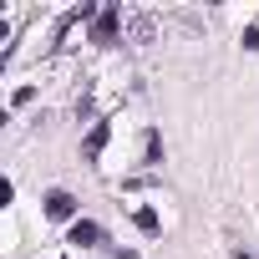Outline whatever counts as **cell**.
Listing matches in <instances>:
<instances>
[{
    "instance_id": "obj_1",
    "label": "cell",
    "mask_w": 259,
    "mask_h": 259,
    "mask_svg": "<svg viewBox=\"0 0 259 259\" xmlns=\"http://www.w3.org/2000/svg\"><path fill=\"white\" fill-rule=\"evenodd\" d=\"M117 6H107V11H97V21H92V41H102V46H112L117 41Z\"/></svg>"
},
{
    "instance_id": "obj_2",
    "label": "cell",
    "mask_w": 259,
    "mask_h": 259,
    "mask_svg": "<svg viewBox=\"0 0 259 259\" xmlns=\"http://www.w3.org/2000/svg\"><path fill=\"white\" fill-rule=\"evenodd\" d=\"M46 213H51V219H71V213H76V198H71L66 188H51V193H46Z\"/></svg>"
},
{
    "instance_id": "obj_3",
    "label": "cell",
    "mask_w": 259,
    "mask_h": 259,
    "mask_svg": "<svg viewBox=\"0 0 259 259\" xmlns=\"http://www.w3.org/2000/svg\"><path fill=\"white\" fill-rule=\"evenodd\" d=\"M107 138H112V127H107V122H97L92 133H87V143H81V153H87V158H102V148H107Z\"/></svg>"
},
{
    "instance_id": "obj_4",
    "label": "cell",
    "mask_w": 259,
    "mask_h": 259,
    "mask_svg": "<svg viewBox=\"0 0 259 259\" xmlns=\"http://www.w3.org/2000/svg\"><path fill=\"white\" fill-rule=\"evenodd\" d=\"M97 239H102V229H97L92 219H76V224H71V244H97Z\"/></svg>"
},
{
    "instance_id": "obj_5",
    "label": "cell",
    "mask_w": 259,
    "mask_h": 259,
    "mask_svg": "<svg viewBox=\"0 0 259 259\" xmlns=\"http://www.w3.org/2000/svg\"><path fill=\"white\" fill-rule=\"evenodd\" d=\"M133 224H138L143 234H158V213H153V208H133Z\"/></svg>"
},
{
    "instance_id": "obj_6",
    "label": "cell",
    "mask_w": 259,
    "mask_h": 259,
    "mask_svg": "<svg viewBox=\"0 0 259 259\" xmlns=\"http://www.w3.org/2000/svg\"><path fill=\"white\" fill-rule=\"evenodd\" d=\"M158 153H163V143H158V133H148V143H143V158H148V163H158Z\"/></svg>"
},
{
    "instance_id": "obj_7",
    "label": "cell",
    "mask_w": 259,
    "mask_h": 259,
    "mask_svg": "<svg viewBox=\"0 0 259 259\" xmlns=\"http://www.w3.org/2000/svg\"><path fill=\"white\" fill-rule=\"evenodd\" d=\"M148 36H153V21L138 16V21H133V41H148Z\"/></svg>"
},
{
    "instance_id": "obj_8",
    "label": "cell",
    "mask_w": 259,
    "mask_h": 259,
    "mask_svg": "<svg viewBox=\"0 0 259 259\" xmlns=\"http://www.w3.org/2000/svg\"><path fill=\"white\" fill-rule=\"evenodd\" d=\"M234 259H259V254H249V249H244V244H239V249H234Z\"/></svg>"
}]
</instances>
